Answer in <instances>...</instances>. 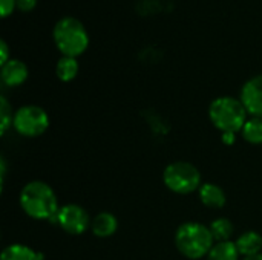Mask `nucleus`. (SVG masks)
I'll return each mask as SVG.
<instances>
[{"instance_id": "1", "label": "nucleus", "mask_w": 262, "mask_h": 260, "mask_svg": "<svg viewBox=\"0 0 262 260\" xmlns=\"http://www.w3.org/2000/svg\"><path fill=\"white\" fill-rule=\"evenodd\" d=\"M20 208L26 216L35 221H52L60 210L54 188L45 181H31L20 190Z\"/></svg>"}, {"instance_id": "2", "label": "nucleus", "mask_w": 262, "mask_h": 260, "mask_svg": "<svg viewBox=\"0 0 262 260\" xmlns=\"http://www.w3.org/2000/svg\"><path fill=\"white\" fill-rule=\"evenodd\" d=\"M173 242L180 254L189 260L206 259L215 245L209 225L195 221L181 224L175 231Z\"/></svg>"}, {"instance_id": "3", "label": "nucleus", "mask_w": 262, "mask_h": 260, "mask_svg": "<svg viewBox=\"0 0 262 260\" xmlns=\"http://www.w3.org/2000/svg\"><path fill=\"white\" fill-rule=\"evenodd\" d=\"M209 120L221 133H238L247 123L249 112L239 98L223 95L210 103Z\"/></svg>"}, {"instance_id": "4", "label": "nucleus", "mask_w": 262, "mask_h": 260, "mask_svg": "<svg viewBox=\"0 0 262 260\" xmlns=\"http://www.w3.org/2000/svg\"><path fill=\"white\" fill-rule=\"evenodd\" d=\"M52 38L55 48L63 57H80L89 46V34L86 26L75 17H61L54 29Z\"/></svg>"}, {"instance_id": "5", "label": "nucleus", "mask_w": 262, "mask_h": 260, "mask_svg": "<svg viewBox=\"0 0 262 260\" xmlns=\"http://www.w3.org/2000/svg\"><path fill=\"white\" fill-rule=\"evenodd\" d=\"M163 182L175 195H192L203 185L201 172L189 161H175L163 170Z\"/></svg>"}, {"instance_id": "6", "label": "nucleus", "mask_w": 262, "mask_h": 260, "mask_svg": "<svg viewBox=\"0 0 262 260\" xmlns=\"http://www.w3.org/2000/svg\"><path fill=\"white\" fill-rule=\"evenodd\" d=\"M12 127L23 138H37L49 129V115L37 104H25L14 112Z\"/></svg>"}, {"instance_id": "7", "label": "nucleus", "mask_w": 262, "mask_h": 260, "mask_svg": "<svg viewBox=\"0 0 262 260\" xmlns=\"http://www.w3.org/2000/svg\"><path fill=\"white\" fill-rule=\"evenodd\" d=\"M91 221L92 218L81 205L64 204L60 207L54 224H57L66 234L80 236L91 230Z\"/></svg>"}, {"instance_id": "8", "label": "nucleus", "mask_w": 262, "mask_h": 260, "mask_svg": "<svg viewBox=\"0 0 262 260\" xmlns=\"http://www.w3.org/2000/svg\"><path fill=\"white\" fill-rule=\"evenodd\" d=\"M239 100L250 116H262V74L244 83Z\"/></svg>"}, {"instance_id": "9", "label": "nucleus", "mask_w": 262, "mask_h": 260, "mask_svg": "<svg viewBox=\"0 0 262 260\" xmlns=\"http://www.w3.org/2000/svg\"><path fill=\"white\" fill-rule=\"evenodd\" d=\"M29 70L28 66L17 58H11L5 64H2L0 69V78L2 83L8 87H18L28 80Z\"/></svg>"}, {"instance_id": "10", "label": "nucleus", "mask_w": 262, "mask_h": 260, "mask_svg": "<svg viewBox=\"0 0 262 260\" xmlns=\"http://www.w3.org/2000/svg\"><path fill=\"white\" fill-rule=\"evenodd\" d=\"M198 198L204 207L213 210L223 208L227 202L226 192L215 182H203V185L198 190Z\"/></svg>"}, {"instance_id": "11", "label": "nucleus", "mask_w": 262, "mask_h": 260, "mask_svg": "<svg viewBox=\"0 0 262 260\" xmlns=\"http://www.w3.org/2000/svg\"><path fill=\"white\" fill-rule=\"evenodd\" d=\"M118 230V219L109 211H100L91 221V231L95 238L107 239Z\"/></svg>"}, {"instance_id": "12", "label": "nucleus", "mask_w": 262, "mask_h": 260, "mask_svg": "<svg viewBox=\"0 0 262 260\" xmlns=\"http://www.w3.org/2000/svg\"><path fill=\"white\" fill-rule=\"evenodd\" d=\"M235 244L241 257H250V256L262 253V236L255 230L241 233L236 238Z\"/></svg>"}, {"instance_id": "13", "label": "nucleus", "mask_w": 262, "mask_h": 260, "mask_svg": "<svg viewBox=\"0 0 262 260\" xmlns=\"http://www.w3.org/2000/svg\"><path fill=\"white\" fill-rule=\"evenodd\" d=\"M45 256L40 251L25 245V244H11L2 250L0 260H43Z\"/></svg>"}, {"instance_id": "14", "label": "nucleus", "mask_w": 262, "mask_h": 260, "mask_svg": "<svg viewBox=\"0 0 262 260\" xmlns=\"http://www.w3.org/2000/svg\"><path fill=\"white\" fill-rule=\"evenodd\" d=\"M239 257L241 254L236 248L235 241H227V242H215L206 260H239Z\"/></svg>"}, {"instance_id": "15", "label": "nucleus", "mask_w": 262, "mask_h": 260, "mask_svg": "<svg viewBox=\"0 0 262 260\" xmlns=\"http://www.w3.org/2000/svg\"><path fill=\"white\" fill-rule=\"evenodd\" d=\"M78 70H80V64H78L77 58H74V57H61V58H58V61L55 64V75L63 83L72 81L78 75Z\"/></svg>"}, {"instance_id": "16", "label": "nucleus", "mask_w": 262, "mask_h": 260, "mask_svg": "<svg viewBox=\"0 0 262 260\" xmlns=\"http://www.w3.org/2000/svg\"><path fill=\"white\" fill-rule=\"evenodd\" d=\"M212 236L215 242H227L232 241V236L235 233V225L229 218H216L209 225Z\"/></svg>"}, {"instance_id": "17", "label": "nucleus", "mask_w": 262, "mask_h": 260, "mask_svg": "<svg viewBox=\"0 0 262 260\" xmlns=\"http://www.w3.org/2000/svg\"><path fill=\"white\" fill-rule=\"evenodd\" d=\"M243 138L253 146L262 144V120L259 116H250L241 130Z\"/></svg>"}, {"instance_id": "18", "label": "nucleus", "mask_w": 262, "mask_h": 260, "mask_svg": "<svg viewBox=\"0 0 262 260\" xmlns=\"http://www.w3.org/2000/svg\"><path fill=\"white\" fill-rule=\"evenodd\" d=\"M14 112L9 101L5 97H0V133L5 135L9 127H12Z\"/></svg>"}, {"instance_id": "19", "label": "nucleus", "mask_w": 262, "mask_h": 260, "mask_svg": "<svg viewBox=\"0 0 262 260\" xmlns=\"http://www.w3.org/2000/svg\"><path fill=\"white\" fill-rule=\"evenodd\" d=\"M17 9V2L15 0H0V14L3 18L11 15Z\"/></svg>"}, {"instance_id": "20", "label": "nucleus", "mask_w": 262, "mask_h": 260, "mask_svg": "<svg viewBox=\"0 0 262 260\" xmlns=\"http://www.w3.org/2000/svg\"><path fill=\"white\" fill-rule=\"evenodd\" d=\"M17 9L21 12H31L37 6V0H15Z\"/></svg>"}, {"instance_id": "21", "label": "nucleus", "mask_w": 262, "mask_h": 260, "mask_svg": "<svg viewBox=\"0 0 262 260\" xmlns=\"http://www.w3.org/2000/svg\"><path fill=\"white\" fill-rule=\"evenodd\" d=\"M11 57H9V48H8V43L5 40H0V66L5 64L6 61H9Z\"/></svg>"}, {"instance_id": "22", "label": "nucleus", "mask_w": 262, "mask_h": 260, "mask_svg": "<svg viewBox=\"0 0 262 260\" xmlns=\"http://www.w3.org/2000/svg\"><path fill=\"white\" fill-rule=\"evenodd\" d=\"M221 139L226 146H232L236 141V133H221Z\"/></svg>"}, {"instance_id": "23", "label": "nucleus", "mask_w": 262, "mask_h": 260, "mask_svg": "<svg viewBox=\"0 0 262 260\" xmlns=\"http://www.w3.org/2000/svg\"><path fill=\"white\" fill-rule=\"evenodd\" d=\"M243 260H262V253H259V254H255V256H250V257H244Z\"/></svg>"}, {"instance_id": "24", "label": "nucleus", "mask_w": 262, "mask_h": 260, "mask_svg": "<svg viewBox=\"0 0 262 260\" xmlns=\"http://www.w3.org/2000/svg\"><path fill=\"white\" fill-rule=\"evenodd\" d=\"M259 118H261V120H262V116H259Z\"/></svg>"}]
</instances>
